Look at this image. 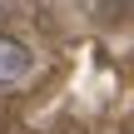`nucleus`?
Instances as JSON below:
<instances>
[{
    "label": "nucleus",
    "instance_id": "1",
    "mask_svg": "<svg viewBox=\"0 0 134 134\" xmlns=\"http://www.w3.org/2000/svg\"><path fill=\"white\" fill-rule=\"evenodd\" d=\"M35 75V50L15 35H0V90H15Z\"/></svg>",
    "mask_w": 134,
    "mask_h": 134
}]
</instances>
